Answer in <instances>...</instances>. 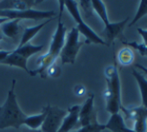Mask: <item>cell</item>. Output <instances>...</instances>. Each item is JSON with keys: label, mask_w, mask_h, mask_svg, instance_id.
Returning a JSON list of instances; mask_svg holds the SVG:
<instances>
[{"label": "cell", "mask_w": 147, "mask_h": 132, "mask_svg": "<svg viewBox=\"0 0 147 132\" xmlns=\"http://www.w3.org/2000/svg\"><path fill=\"white\" fill-rule=\"evenodd\" d=\"M64 9V0L59 1V14H58V22H57V28L53 34L52 40L50 43V47L47 53L41 55L37 58L36 66L37 68L32 71H29L30 76H35L37 74L40 75L41 78L46 77V71L53 63H55L56 59L59 57L61 49L64 45L66 38V26L62 22V14Z\"/></svg>", "instance_id": "cell-1"}, {"label": "cell", "mask_w": 147, "mask_h": 132, "mask_svg": "<svg viewBox=\"0 0 147 132\" xmlns=\"http://www.w3.org/2000/svg\"><path fill=\"white\" fill-rule=\"evenodd\" d=\"M16 80H12L11 88L7 92V98L2 106H0V130L8 127L19 129L27 115L20 109L15 94Z\"/></svg>", "instance_id": "cell-2"}, {"label": "cell", "mask_w": 147, "mask_h": 132, "mask_svg": "<svg viewBox=\"0 0 147 132\" xmlns=\"http://www.w3.org/2000/svg\"><path fill=\"white\" fill-rule=\"evenodd\" d=\"M107 88L104 91V98L106 101V110L111 115L119 113L121 107V85L118 69L116 67V59L114 65H109L104 70Z\"/></svg>", "instance_id": "cell-3"}, {"label": "cell", "mask_w": 147, "mask_h": 132, "mask_svg": "<svg viewBox=\"0 0 147 132\" xmlns=\"http://www.w3.org/2000/svg\"><path fill=\"white\" fill-rule=\"evenodd\" d=\"M64 7L67 8L68 12L71 14L73 19L75 20L76 24H77L76 28H77L78 32L81 33L82 35H84V37L86 38L85 41L86 44L94 43V44L106 45L104 40H103V38H101L94 30L91 29L87 24L83 21V18H82L81 13L79 11V8H78L77 2L72 1V0H66V1H64Z\"/></svg>", "instance_id": "cell-4"}, {"label": "cell", "mask_w": 147, "mask_h": 132, "mask_svg": "<svg viewBox=\"0 0 147 132\" xmlns=\"http://www.w3.org/2000/svg\"><path fill=\"white\" fill-rule=\"evenodd\" d=\"M79 35L80 33L78 32L76 27L72 28L69 33L66 35L65 42L59 54L62 64H74L75 63L76 56L82 45L85 43L79 41Z\"/></svg>", "instance_id": "cell-5"}, {"label": "cell", "mask_w": 147, "mask_h": 132, "mask_svg": "<svg viewBox=\"0 0 147 132\" xmlns=\"http://www.w3.org/2000/svg\"><path fill=\"white\" fill-rule=\"evenodd\" d=\"M55 11L53 10H0V17L6 18L8 20H40L48 18L51 19L53 16H55Z\"/></svg>", "instance_id": "cell-6"}, {"label": "cell", "mask_w": 147, "mask_h": 132, "mask_svg": "<svg viewBox=\"0 0 147 132\" xmlns=\"http://www.w3.org/2000/svg\"><path fill=\"white\" fill-rule=\"evenodd\" d=\"M46 111V117L41 125L40 130L42 132H57L62 124L64 117L67 114V111L57 106H51L50 104L44 107Z\"/></svg>", "instance_id": "cell-7"}, {"label": "cell", "mask_w": 147, "mask_h": 132, "mask_svg": "<svg viewBox=\"0 0 147 132\" xmlns=\"http://www.w3.org/2000/svg\"><path fill=\"white\" fill-rule=\"evenodd\" d=\"M120 110L125 114L126 119L134 121V131L147 132V108L143 106L125 108L122 106Z\"/></svg>", "instance_id": "cell-8"}, {"label": "cell", "mask_w": 147, "mask_h": 132, "mask_svg": "<svg viewBox=\"0 0 147 132\" xmlns=\"http://www.w3.org/2000/svg\"><path fill=\"white\" fill-rule=\"evenodd\" d=\"M130 17H126L124 20L120 22H109L107 25H104V30L102 31V36L104 37V42L107 46H110L111 43L118 38L119 40H122L124 38L122 32L125 27L126 23L128 22Z\"/></svg>", "instance_id": "cell-9"}, {"label": "cell", "mask_w": 147, "mask_h": 132, "mask_svg": "<svg viewBox=\"0 0 147 132\" xmlns=\"http://www.w3.org/2000/svg\"><path fill=\"white\" fill-rule=\"evenodd\" d=\"M94 121H97V113L94 108V94L91 93L84 104L80 106L79 123L83 127Z\"/></svg>", "instance_id": "cell-10"}, {"label": "cell", "mask_w": 147, "mask_h": 132, "mask_svg": "<svg viewBox=\"0 0 147 132\" xmlns=\"http://www.w3.org/2000/svg\"><path fill=\"white\" fill-rule=\"evenodd\" d=\"M79 105H74L67 109V114L64 117L62 124L57 132H70L79 122Z\"/></svg>", "instance_id": "cell-11"}, {"label": "cell", "mask_w": 147, "mask_h": 132, "mask_svg": "<svg viewBox=\"0 0 147 132\" xmlns=\"http://www.w3.org/2000/svg\"><path fill=\"white\" fill-rule=\"evenodd\" d=\"M20 20H8L7 22L3 23L0 26V31L2 32L3 36L12 39L14 43H17V40L20 35H22L21 27L19 26Z\"/></svg>", "instance_id": "cell-12"}, {"label": "cell", "mask_w": 147, "mask_h": 132, "mask_svg": "<svg viewBox=\"0 0 147 132\" xmlns=\"http://www.w3.org/2000/svg\"><path fill=\"white\" fill-rule=\"evenodd\" d=\"M40 0H9V1H0V10H27L31 9L34 5L40 3Z\"/></svg>", "instance_id": "cell-13"}, {"label": "cell", "mask_w": 147, "mask_h": 132, "mask_svg": "<svg viewBox=\"0 0 147 132\" xmlns=\"http://www.w3.org/2000/svg\"><path fill=\"white\" fill-rule=\"evenodd\" d=\"M105 126L106 129H109L111 132H136L126 126L123 116L120 113L111 115L110 119L105 124Z\"/></svg>", "instance_id": "cell-14"}, {"label": "cell", "mask_w": 147, "mask_h": 132, "mask_svg": "<svg viewBox=\"0 0 147 132\" xmlns=\"http://www.w3.org/2000/svg\"><path fill=\"white\" fill-rule=\"evenodd\" d=\"M52 19L53 18L48 19V20H46V21L42 22L41 24H38V25H36V26H31V27L24 28V29L22 30V35H21V38H20V42H19V44H18L17 47H21V46H23V45L29 43V41L31 40V39H32L33 37L37 34V33L40 31V30L42 29L46 24H48L50 21H52Z\"/></svg>", "instance_id": "cell-15"}, {"label": "cell", "mask_w": 147, "mask_h": 132, "mask_svg": "<svg viewBox=\"0 0 147 132\" xmlns=\"http://www.w3.org/2000/svg\"><path fill=\"white\" fill-rule=\"evenodd\" d=\"M0 63H1V64L9 65V66L19 67V68H21V69L25 70V72H27V73L29 74L30 70L28 69V67H27V59L22 57L21 55H19L18 53L14 52L13 50H11V53Z\"/></svg>", "instance_id": "cell-16"}, {"label": "cell", "mask_w": 147, "mask_h": 132, "mask_svg": "<svg viewBox=\"0 0 147 132\" xmlns=\"http://www.w3.org/2000/svg\"><path fill=\"white\" fill-rule=\"evenodd\" d=\"M132 75L134 76V78L137 81L138 86H139L142 99V106L147 108V79L142 75L141 72L137 71L136 69L132 70Z\"/></svg>", "instance_id": "cell-17"}, {"label": "cell", "mask_w": 147, "mask_h": 132, "mask_svg": "<svg viewBox=\"0 0 147 132\" xmlns=\"http://www.w3.org/2000/svg\"><path fill=\"white\" fill-rule=\"evenodd\" d=\"M45 117H46V111H45L44 107H43L41 113L26 117L23 122V125H26L28 128L32 129V130H37L43 124V122L45 120Z\"/></svg>", "instance_id": "cell-18"}, {"label": "cell", "mask_w": 147, "mask_h": 132, "mask_svg": "<svg viewBox=\"0 0 147 132\" xmlns=\"http://www.w3.org/2000/svg\"><path fill=\"white\" fill-rule=\"evenodd\" d=\"M43 48H44V45L43 44L33 45V44H31V43H27V44L23 45V46H21V47H17V48L13 51L18 53L19 55H21L22 57H24V58L28 60V58H29L30 56L40 52Z\"/></svg>", "instance_id": "cell-19"}, {"label": "cell", "mask_w": 147, "mask_h": 132, "mask_svg": "<svg viewBox=\"0 0 147 132\" xmlns=\"http://www.w3.org/2000/svg\"><path fill=\"white\" fill-rule=\"evenodd\" d=\"M117 59L120 65L129 66L133 63L134 59H135V55H134L133 50L130 47L125 46L119 50V52L117 54Z\"/></svg>", "instance_id": "cell-20"}, {"label": "cell", "mask_w": 147, "mask_h": 132, "mask_svg": "<svg viewBox=\"0 0 147 132\" xmlns=\"http://www.w3.org/2000/svg\"><path fill=\"white\" fill-rule=\"evenodd\" d=\"M122 42V44H124L125 46H128L130 48H133L135 50H137L140 53L141 56H147V46L143 44V43H138L136 41H127L125 38H123L122 40H120Z\"/></svg>", "instance_id": "cell-21"}, {"label": "cell", "mask_w": 147, "mask_h": 132, "mask_svg": "<svg viewBox=\"0 0 147 132\" xmlns=\"http://www.w3.org/2000/svg\"><path fill=\"white\" fill-rule=\"evenodd\" d=\"M106 129V126L105 124H101V123L97 121H94V122L90 123V124L86 125V126H83L81 128H79L78 130L74 131V132H101Z\"/></svg>", "instance_id": "cell-22"}, {"label": "cell", "mask_w": 147, "mask_h": 132, "mask_svg": "<svg viewBox=\"0 0 147 132\" xmlns=\"http://www.w3.org/2000/svg\"><path fill=\"white\" fill-rule=\"evenodd\" d=\"M146 14H147V0H141L139 4V7H138V10H137V12H136L135 16H134L133 20H132L131 23L128 26H129V27L133 26L138 20H140L144 15H146Z\"/></svg>", "instance_id": "cell-23"}, {"label": "cell", "mask_w": 147, "mask_h": 132, "mask_svg": "<svg viewBox=\"0 0 147 132\" xmlns=\"http://www.w3.org/2000/svg\"><path fill=\"white\" fill-rule=\"evenodd\" d=\"M61 74V67L56 64V63H53L50 67L47 69L46 71V77H52V78H57Z\"/></svg>", "instance_id": "cell-24"}, {"label": "cell", "mask_w": 147, "mask_h": 132, "mask_svg": "<svg viewBox=\"0 0 147 132\" xmlns=\"http://www.w3.org/2000/svg\"><path fill=\"white\" fill-rule=\"evenodd\" d=\"M79 5L81 7V9L84 11L86 17L92 16L93 8L92 5H91V1H89V0H81V1H79Z\"/></svg>", "instance_id": "cell-25"}, {"label": "cell", "mask_w": 147, "mask_h": 132, "mask_svg": "<svg viewBox=\"0 0 147 132\" xmlns=\"http://www.w3.org/2000/svg\"><path fill=\"white\" fill-rule=\"evenodd\" d=\"M73 92L77 97H83L86 94V88L82 84H77L75 87L73 88Z\"/></svg>", "instance_id": "cell-26"}, {"label": "cell", "mask_w": 147, "mask_h": 132, "mask_svg": "<svg viewBox=\"0 0 147 132\" xmlns=\"http://www.w3.org/2000/svg\"><path fill=\"white\" fill-rule=\"evenodd\" d=\"M137 31L140 34V36L143 38V44L147 46V29H142V28H137Z\"/></svg>", "instance_id": "cell-27"}, {"label": "cell", "mask_w": 147, "mask_h": 132, "mask_svg": "<svg viewBox=\"0 0 147 132\" xmlns=\"http://www.w3.org/2000/svg\"><path fill=\"white\" fill-rule=\"evenodd\" d=\"M10 53H11V50H4V49L0 50V62L3 61L4 59H5L6 57L10 54Z\"/></svg>", "instance_id": "cell-28"}, {"label": "cell", "mask_w": 147, "mask_h": 132, "mask_svg": "<svg viewBox=\"0 0 147 132\" xmlns=\"http://www.w3.org/2000/svg\"><path fill=\"white\" fill-rule=\"evenodd\" d=\"M135 67H136V68H138V69H140L141 71H143L145 74H147V67H145V66L139 64V63H136V64H135Z\"/></svg>", "instance_id": "cell-29"}, {"label": "cell", "mask_w": 147, "mask_h": 132, "mask_svg": "<svg viewBox=\"0 0 147 132\" xmlns=\"http://www.w3.org/2000/svg\"><path fill=\"white\" fill-rule=\"evenodd\" d=\"M7 21H8V19H6V18L0 17V26H1L3 23H5V22H7Z\"/></svg>", "instance_id": "cell-30"}, {"label": "cell", "mask_w": 147, "mask_h": 132, "mask_svg": "<svg viewBox=\"0 0 147 132\" xmlns=\"http://www.w3.org/2000/svg\"><path fill=\"white\" fill-rule=\"evenodd\" d=\"M22 132H42L41 130H38V129H37V130H32V129H25V130H23Z\"/></svg>", "instance_id": "cell-31"}, {"label": "cell", "mask_w": 147, "mask_h": 132, "mask_svg": "<svg viewBox=\"0 0 147 132\" xmlns=\"http://www.w3.org/2000/svg\"><path fill=\"white\" fill-rule=\"evenodd\" d=\"M3 38H4L3 34H2V32L0 31V41H1V40H3ZM0 50H2V48H1V47H0Z\"/></svg>", "instance_id": "cell-32"}]
</instances>
